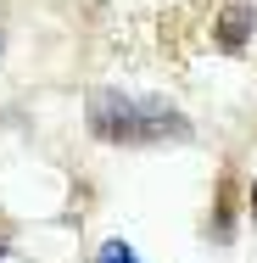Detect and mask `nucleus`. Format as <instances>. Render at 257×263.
<instances>
[{
  "instance_id": "obj_1",
  "label": "nucleus",
  "mask_w": 257,
  "mask_h": 263,
  "mask_svg": "<svg viewBox=\"0 0 257 263\" xmlns=\"http://www.w3.org/2000/svg\"><path fill=\"white\" fill-rule=\"evenodd\" d=\"M90 129L106 146H162V140H190V118L173 112L168 101L151 96H117L101 90L90 101Z\"/></svg>"
},
{
  "instance_id": "obj_2",
  "label": "nucleus",
  "mask_w": 257,
  "mask_h": 263,
  "mask_svg": "<svg viewBox=\"0 0 257 263\" xmlns=\"http://www.w3.org/2000/svg\"><path fill=\"white\" fill-rule=\"evenodd\" d=\"M252 23H257L252 6H229V11H224V23H218V45H224V51H241V45H246V34H252Z\"/></svg>"
},
{
  "instance_id": "obj_3",
  "label": "nucleus",
  "mask_w": 257,
  "mask_h": 263,
  "mask_svg": "<svg viewBox=\"0 0 257 263\" xmlns=\"http://www.w3.org/2000/svg\"><path fill=\"white\" fill-rule=\"evenodd\" d=\"M95 263H140V258H134V247H129V241H106L101 252H95Z\"/></svg>"
},
{
  "instance_id": "obj_4",
  "label": "nucleus",
  "mask_w": 257,
  "mask_h": 263,
  "mask_svg": "<svg viewBox=\"0 0 257 263\" xmlns=\"http://www.w3.org/2000/svg\"><path fill=\"white\" fill-rule=\"evenodd\" d=\"M246 208H252V218H257V185H252V196H246Z\"/></svg>"
},
{
  "instance_id": "obj_5",
  "label": "nucleus",
  "mask_w": 257,
  "mask_h": 263,
  "mask_svg": "<svg viewBox=\"0 0 257 263\" xmlns=\"http://www.w3.org/2000/svg\"><path fill=\"white\" fill-rule=\"evenodd\" d=\"M0 258H6V241H0Z\"/></svg>"
}]
</instances>
